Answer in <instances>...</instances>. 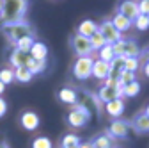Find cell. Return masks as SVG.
Masks as SVG:
<instances>
[{
  "label": "cell",
  "mask_w": 149,
  "mask_h": 148,
  "mask_svg": "<svg viewBox=\"0 0 149 148\" xmlns=\"http://www.w3.org/2000/svg\"><path fill=\"white\" fill-rule=\"evenodd\" d=\"M32 45H34V38H32V36H27V38H22V39H18V41L14 43L16 50H22V52H29Z\"/></svg>",
  "instance_id": "obj_28"
},
{
  "label": "cell",
  "mask_w": 149,
  "mask_h": 148,
  "mask_svg": "<svg viewBox=\"0 0 149 148\" xmlns=\"http://www.w3.org/2000/svg\"><path fill=\"white\" fill-rule=\"evenodd\" d=\"M89 43H91V48H92V52L94 50H101L107 43H105V39H103V36L100 34V32H96V34H92L91 38H89Z\"/></svg>",
  "instance_id": "obj_26"
},
{
  "label": "cell",
  "mask_w": 149,
  "mask_h": 148,
  "mask_svg": "<svg viewBox=\"0 0 149 148\" xmlns=\"http://www.w3.org/2000/svg\"><path fill=\"white\" fill-rule=\"evenodd\" d=\"M0 148H11L7 141H0Z\"/></svg>",
  "instance_id": "obj_36"
},
{
  "label": "cell",
  "mask_w": 149,
  "mask_h": 148,
  "mask_svg": "<svg viewBox=\"0 0 149 148\" xmlns=\"http://www.w3.org/2000/svg\"><path fill=\"white\" fill-rule=\"evenodd\" d=\"M108 71H110V64L103 63L100 59L92 61V71H91V77H96L98 80H105L108 79Z\"/></svg>",
  "instance_id": "obj_12"
},
{
  "label": "cell",
  "mask_w": 149,
  "mask_h": 148,
  "mask_svg": "<svg viewBox=\"0 0 149 148\" xmlns=\"http://www.w3.org/2000/svg\"><path fill=\"white\" fill-rule=\"evenodd\" d=\"M119 14H123L126 20H130L133 23V20L140 14L139 13V2H123L121 6H119V11H117Z\"/></svg>",
  "instance_id": "obj_11"
},
{
  "label": "cell",
  "mask_w": 149,
  "mask_h": 148,
  "mask_svg": "<svg viewBox=\"0 0 149 148\" xmlns=\"http://www.w3.org/2000/svg\"><path fill=\"white\" fill-rule=\"evenodd\" d=\"M80 148H92L91 143H80Z\"/></svg>",
  "instance_id": "obj_37"
},
{
  "label": "cell",
  "mask_w": 149,
  "mask_h": 148,
  "mask_svg": "<svg viewBox=\"0 0 149 148\" xmlns=\"http://www.w3.org/2000/svg\"><path fill=\"white\" fill-rule=\"evenodd\" d=\"M98 59L103 61V63H112L116 59V55H114V50H112V45H105L101 50H98Z\"/></svg>",
  "instance_id": "obj_22"
},
{
  "label": "cell",
  "mask_w": 149,
  "mask_h": 148,
  "mask_svg": "<svg viewBox=\"0 0 149 148\" xmlns=\"http://www.w3.org/2000/svg\"><path fill=\"white\" fill-rule=\"evenodd\" d=\"M92 148H114V139H112L110 136L103 134V136H98L94 141L91 143Z\"/></svg>",
  "instance_id": "obj_21"
},
{
  "label": "cell",
  "mask_w": 149,
  "mask_h": 148,
  "mask_svg": "<svg viewBox=\"0 0 149 148\" xmlns=\"http://www.w3.org/2000/svg\"><path fill=\"white\" fill-rule=\"evenodd\" d=\"M91 71H92V57H78L73 64V75L84 80L91 77Z\"/></svg>",
  "instance_id": "obj_4"
},
{
  "label": "cell",
  "mask_w": 149,
  "mask_h": 148,
  "mask_svg": "<svg viewBox=\"0 0 149 148\" xmlns=\"http://www.w3.org/2000/svg\"><path fill=\"white\" fill-rule=\"evenodd\" d=\"M74 148H80V144H78V146H74Z\"/></svg>",
  "instance_id": "obj_40"
},
{
  "label": "cell",
  "mask_w": 149,
  "mask_h": 148,
  "mask_svg": "<svg viewBox=\"0 0 149 148\" xmlns=\"http://www.w3.org/2000/svg\"><path fill=\"white\" fill-rule=\"evenodd\" d=\"M105 111H107L108 116L119 118V116L124 113V100H123V98H117V100H112V102L105 104Z\"/></svg>",
  "instance_id": "obj_15"
},
{
  "label": "cell",
  "mask_w": 149,
  "mask_h": 148,
  "mask_svg": "<svg viewBox=\"0 0 149 148\" xmlns=\"http://www.w3.org/2000/svg\"><path fill=\"white\" fill-rule=\"evenodd\" d=\"M32 148H53V143L45 137V136H39V137H36L32 141Z\"/></svg>",
  "instance_id": "obj_29"
},
{
  "label": "cell",
  "mask_w": 149,
  "mask_h": 148,
  "mask_svg": "<svg viewBox=\"0 0 149 148\" xmlns=\"http://www.w3.org/2000/svg\"><path fill=\"white\" fill-rule=\"evenodd\" d=\"M140 66V61L137 57H123V70L124 71H132L135 73Z\"/></svg>",
  "instance_id": "obj_25"
},
{
  "label": "cell",
  "mask_w": 149,
  "mask_h": 148,
  "mask_svg": "<svg viewBox=\"0 0 149 148\" xmlns=\"http://www.w3.org/2000/svg\"><path fill=\"white\" fill-rule=\"evenodd\" d=\"M30 61V55L29 52H22V50H13L11 55H9V63L13 64V68H22V66H27Z\"/></svg>",
  "instance_id": "obj_13"
},
{
  "label": "cell",
  "mask_w": 149,
  "mask_h": 148,
  "mask_svg": "<svg viewBox=\"0 0 149 148\" xmlns=\"http://www.w3.org/2000/svg\"><path fill=\"white\" fill-rule=\"evenodd\" d=\"M139 13L147 16V13H149V2H147V0H142V2L139 4Z\"/></svg>",
  "instance_id": "obj_33"
},
{
  "label": "cell",
  "mask_w": 149,
  "mask_h": 148,
  "mask_svg": "<svg viewBox=\"0 0 149 148\" xmlns=\"http://www.w3.org/2000/svg\"><path fill=\"white\" fill-rule=\"evenodd\" d=\"M13 75H14V80H18V82H22V84H27V82H30L32 80V73L25 68V66H22V68H14L13 70Z\"/></svg>",
  "instance_id": "obj_19"
},
{
  "label": "cell",
  "mask_w": 149,
  "mask_h": 148,
  "mask_svg": "<svg viewBox=\"0 0 149 148\" xmlns=\"http://www.w3.org/2000/svg\"><path fill=\"white\" fill-rule=\"evenodd\" d=\"M4 91H6V86H4L2 82H0V95H2V93H4Z\"/></svg>",
  "instance_id": "obj_38"
},
{
  "label": "cell",
  "mask_w": 149,
  "mask_h": 148,
  "mask_svg": "<svg viewBox=\"0 0 149 148\" xmlns=\"http://www.w3.org/2000/svg\"><path fill=\"white\" fill-rule=\"evenodd\" d=\"M130 125H132L139 134H147V130H149V109L144 107L142 111H139V113L133 116V120H132Z\"/></svg>",
  "instance_id": "obj_6"
},
{
  "label": "cell",
  "mask_w": 149,
  "mask_h": 148,
  "mask_svg": "<svg viewBox=\"0 0 149 148\" xmlns=\"http://www.w3.org/2000/svg\"><path fill=\"white\" fill-rule=\"evenodd\" d=\"M2 7H4V2H2V0H0V13H2Z\"/></svg>",
  "instance_id": "obj_39"
},
{
  "label": "cell",
  "mask_w": 149,
  "mask_h": 148,
  "mask_svg": "<svg viewBox=\"0 0 149 148\" xmlns=\"http://www.w3.org/2000/svg\"><path fill=\"white\" fill-rule=\"evenodd\" d=\"M27 2L25 0H7L4 2L2 13H0V18H2V23H13V22H20L23 20V14L27 11Z\"/></svg>",
  "instance_id": "obj_1"
},
{
  "label": "cell",
  "mask_w": 149,
  "mask_h": 148,
  "mask_svg": "<svg viewBox=\"0 0 149 148\" xmlns=\"http://www.w3.org/2000/svg\"><path fill=\"white\" fill-rule=\"evenodd\" d=\"M87 120H89V109L82 104H74L68 116V123L74 128H80L87 123Z\"/></svg>",
  "instance_id": "obj_3"
},
{
  "label": "cell",
  "mask_w": 149,
  "mask_h": 148,
  "mask_svg": "<svg viewBox=\"0 0 149 148\" xmlns=\"http://www.w3.org/2000/svg\"><path fill=\"white\" fill-rule=\"evenodd\" d=\"M144 75H146V77L149 75V64H147V63H144Z\"/></svg>",
  "instance_id": "obj_35"
},
{
  "label": "cell",
  "mask_w": 149,
  "mask_h": 148,
  "mask_svg": "<svg viewBox=\"0 0 149 148\" xmlns=\"http://www.w3.org/2000/svg\"><path fill=\"white\" fill-rule=\"evenodd\" d=\"M59 100H61V102H64V104L74 105V104H77V100H78L77 91L71 89V87H62V89L59 91Z\"/></svg>",
  "instance_id": "obj_18"
},
{
  "label": "cell",
  "mask_w": 149,
  "mask_h": 148,
  "mask_svg": "<svg viewBox=\"0 0 149 148\" xmlns=\"http://www.w3.org/2000/svg\"><path fill=\"white\" fill-rule=\"evenodd\" d=\"M139 54H140L139 45H137L133 39H126V45H124V57H137V59H139Z\"/></svg>",
  "instance_id": "obj_23"
},
{
  "label": "cell",
  "mask_w": 149,
  "mask_h": 148,
  "mask_svg": "<svg viewBox=\"0 0 149 148\" xmlns=\"http://www.w3.org/2000/svg\"><path fill=\"white\" fill-rule=\"evenodd\" d=\"M96 98H98L100 102H103V104H108V102H112V100L123 98V93H121V87H119V89H112V87L103 86V87L98 89V97H96Z\"/></svg>",
  "instance_id": "obj_10"
},
{
  "label": "cell",
  "mask_w": 149,
  "mask_h": 148,
  "mask_svg": "<svg viewBox=\"0 0 149 148\" xmlns=\"http://www.w3.org/2000/svg\"><path fill=\"white\" fill-rule=\"evenodd\" d=\"M133 23H135V27H137L139 30H147V29H149V16L139 14L135 20H133Z\"/></svg>",
  "instance_id": "obj_32"
},
{
  "label": "cell",
  "mask_w": 149,
  "mask_h": 148,
  "mask_svg": "<svg viewBox=\"0 0 149 148\" xmlns=\"http://www.w3.org/2000/svg\"><path fill=\"white\" fill-rule=\"evenodd\" d=\"M112 25H114V29L117 30V32H126L130 27H132V22H130V20H126V18L123 16V14H119V13H116V16L114 18H112V22H110Z\"/></svg>",
  "instance_id": "obj_17"
},
{
  "label": "cell",
  "mask_w": 149,
  "mask_h": 148,
  "mask_svg": "<svg viewBox=\"0 0 149 148\" xmlns=\"http://www.w3.org/2000/svg\"><path fill=\"white\" fill-rule=\"evenodd\" d=\"M20 123H22V127L25 130L32 132V130H36V128L39 127V116H37L34 111H25V113H22V116H20Z\"/></svg>",
  "instance_id": "obj_9"
},
{
  "label": "cell",
  "mask_w": 149,
  "mask_h": 148,
  "mask_svg": "<svg viewBox=\"0 0 149 148\" xmlns=\"http://www.w3.org/2000/svg\"><path fill=\"white\" fill-rule=\"evenodd\" d=\"M0 30L6 34V38H7L11 43H16L18 39H22V38L32 36V27H30V23L25 22V20L13 22V23H2Z\"/></svg>",
  "instance_id": "obj_2"
},
{
  "label": "cell",
  "mask_w": 149,
  "mask_h": 148,
  "mask_svg": "<svg viewBox=\"0 0 149 148\" xmlns=\"http://www.w3.org/2000/svg\"><path fill=\"white\" fill-rule=\"evenodd\" d=\"M71 45H73V50L77 52L78 57H91L92 48H91V43L87 38H82V36L74 34L73 39H71Z\"/></svg>",
  "instance_id": "obj_7"
},
{
  "label": "cell",
  "mask_w": 149,
  "mask_h": 148,
  "mask_svg": "<svg viewBox=\"0 0 149 148\" xmlns=\"http://www.w3.org/2000/svg\"><path fill=\"white\" fill-rule=\"evenodd\" d=\"M117 80H119V86L123 87V86H126V84H130V82H133V80H137L135 79V73H132V71H121V75L117 77Z\"/></svg>",
  "instance_id": "obj_30"
},
{
  "label": "cell",
  "mask_w": 149,
  "mask_h": 148,
  "mask_svg": "<svg viewBox=\"0 0 149 148\" xmlns=\"http://www.w3.org/2000/svg\"><path fill=\"white\" fill-rule=\"evenodd\" d=\"M78 144H80V139H78V136H74V134H66L62 137V141H61L62 148H74Z\"/></svg>",
  "instance_id": "obj_27"
},
{
  "label": "cell",
  "mask_w": 149,
  "mask_h": 148,
  "mask_svg": "<svg viewBox=\"0 0 149 148\" xmlns=\"http://www.w3.org/2000/svg\"><path fill=\"white\" fill-rule=\"evenodd\" d=\"M30 59L34 61H46V55H48V47L41 41H34V45L29 50Z\"/></svg>",
  "instance_id": "obj_14"
},
{
  "label": "cell",
  "mask_w": 149,
  "mask_h": 148,
  "mask_svg": "<svg viewBox=\"0 0 149 148\" xmlns=\"http://www.w3.org/2000/svg\"><path fill=\"white\" fill-rule=\"evenodd\" d=\"M121 93H123V97L133 98V97H137V95L140 93V84H139L137 80L130 82V84H126V86H123V87H121Z\"/></svg>",
  "instance_id": "obj_20"
},
{
  "label": "cell",
  "mask_w": 149,
  "mask_h": 148,
  "mask_svg": "<svg viewBox=\"0 0 149 148\" xmlns=\"http://www.w3.org/2000/svg\"><path fill=\"white\" fill-rule=\"evenodd\" d=\"M14 80V75H13V68H4L0 70V82H2L4 86L11 84Z\"/></svg>",
  "instance_id": "obj_31"
},
{
  "label": "cell",
  "mask_w": 149,
  "mask_h": 148,
  "mask_svg": "<svg viewBox=\"0 0 149 148\" xmlns=\"http://www.w3.org/2000/svg\"><path fill=\"white\" fill-rule=\"evenodd\" d=\"M6 113H7V104H6V100L2 97H0V118H2Z\"/></svg>",
  "instance_id": "obj_34"
},
{
  "label": "cell",
  "mask_w": 149,
  "mask_h": 148,
  "mask_svg": "<svg viewBox=\"0 0 149 148\" xmlns=\"http://www.w3.org/2000/svg\"><path fill=\"white\" fill-rule=\"evenodd\" d=\"M128 130H130V123L128 121H124V120H114V121L110 123L108 130H107V136H110L112 139H114V137H126Z\"/></svg>",
  "instance_id": "obj_8"
},
{
  "label": "cell",
  "mask_w": 149,
  "mask_h": 148,
  "mask_svg": "<svg viewBox=\"0 0 149 148\" xmlns=\"http://www.w3.org/2000/svg\"><path fill=\"white\" fill-rule=\"evenodd\" d=\"M98 32L103 36V39H105L107 45H114V43H117L119 39H123V34L114 29V25L110 23V20H107V22H103L101 25H98Z\"/></svg>",
  "instance_id": "obj_5"
},
{
  "label": "cell",
  "mask_w": 149,
  "mask_h": 148,
  "mask_svg": "<svg viewBox=\"0 0 149 148\" xmlns=\"http://www.w3.org/2000/svg\"><path fill=\"white\" fill-rule=\"evenodd\" d=\"M25 68L32 73V75H36V73H43L46 70V61H34V59H30Z\"/></svg>",
  "instance_id": "obj_24"
},
{
  "label": "cell",
  "mask_w": 149,
  "mask_h": 148,
  "mask_svg": "<svg viewBox=\"0 0 149 148\" xmlns=\"http://www.w3.org/2000/svg\"><path fill=\"white\" fill-rule=\"evenodd\" d=\"M98 32V23L96 22H92V20H84L80 25H78V29H77V34L78 36H82V38H91L92 34H96Z\"/></svg>",
  "instance_id": "obj_16"
}]
</instances>
